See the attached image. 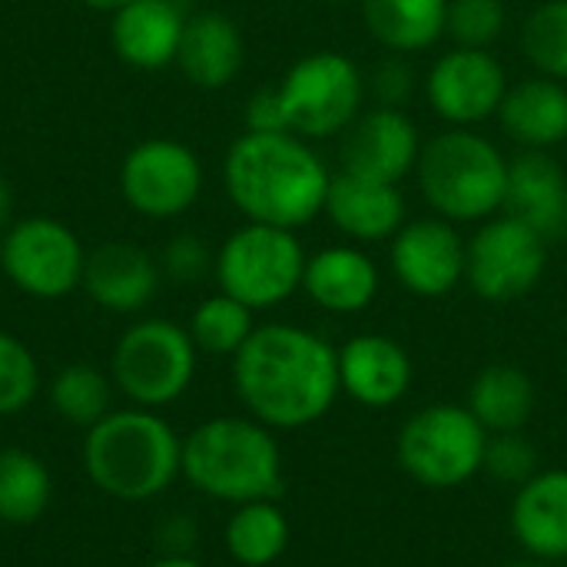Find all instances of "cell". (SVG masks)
Here are the masks:
<instances>
[{
  "mask_svg": "<svg viewBox=\"0 0 567 567\" xmlns=\"http://www.w3.org/2000/svg\"><path fill=\"white\" fill-rule=\"evenodd\" d=\"M548 269V243L515 216L485 219L465 243V282L485 302L525 299Z\"/></svg>",
  "mask_w": 567,
  "mask_h": 567,
  "instance_id": "10",
  "label": "cell"
},
{
  "mask_svg": "<svg viewBox=\"0 0 567 567\" xmlns=\"http://www.w3.org/2000/svg\"><path fill=\"white\" fill-rule=\"evenodd\" d=\"M538 392L525 369L518 365H488L475 375L468 389V412L482 422L488 435L498 432H525L535 412Z\"/></svg>",
  "mask_w": 567,
  "mask_h": 567,
  "instance_id": "26",
  "label": "cell"
},
{
  "mask_svg": "<svg viewBox=\"0 0 567 567\" xmlns=\"http://www.w3.org/2000/svg\"><path fill=\"white\" fill-rule=\"evenodd\" d=\"M415 179L435 216L485 223L505 206L508 156L472 126H449L422 143Z\"/></svg>",
  "mask_w": 567,
  "mask_h": 567,
  "instance_id": "5",
  "label": "cell"
},
{
  "mask_svg": "<svg viewBox=\"0 0 567 567\" xmlns=\"http://www.w3.org/2000/svg\"><path fill=\"white\" fill-rule=\"evenodd\" d=\"M110 17V43L123 63L136 70H163L176 63L189 17L179 0H130Z\"/></svg>",
  "mask_w": 567,
  "mask_h": 567,
  "instance_id": "18",
  "label": "cell"
},
{
  "mask_svg": "<svg viewBox=\"0 0 567 567\" xmlns=\"http://www.w3.org/2000/svg\"><path fill=\"white\" fill-rule=\"evenodd\" d=\"M246 60L243 30L219 10H199L186 17L176 63L183 76L199 90H223L236 80Z\"/></svg>",
  "mask_w": 567,
  "mask_h": 567,
  "instance_id": "22",
  "label": "cell"
},
{
  "mask_svg": "<svg viewBox=\"0 0 567 567\" xmlns=\"http://www.w3.org/2000/svg\"><path fill=\"white\" fill-rule=\"evenodd\" d=\"M289 518L276 505V498L236 505L223 532L229 558L243 567L276 565L289 548Z\"/></svg>",
  "mask_w": 567,
  "mask_h": 567,
  "instance_id": "27",
  "label": "cell"
},
{
  "mask_svg": "<svg viewBox=\"0 0 567 567\" xmlns=\"http://www.w3.org/2000/svg\"><path fill=\"white\" fill-rule=\"evenodd\" d=\"M83 289L100 309L130 316L153 302L159 289V266L140 246L106 243L86 256Z\"/></svg>",
  "mask_w": 567,
  "mask_h": 567,
  "instance_id": "20",
  "label": "cell"
},
{
  "mask_svg": "<svg viewBox=\"0 0 567 567\" xmlns=\"http://www.w3.org/2000/svg\"><path fill=\"white\" fill-rule=\"evenodd\" d=\"M508 23L505 0H449L445 10V37L455 40V47L488 50Z\"/></svg>",
  "mask_w": 567,
  "mask_h": 567,
  "instance_id": "32",
  "label": "cell"
},
{
  "mask_svg": "<svg viewBox=\"0 0 567 567\" xmlns=\"http://www.w3.org/2000/svg\"><path fill=\"white\" fill-rule=\"evenodd\" d=\"M522 50L542 76L567 83V0H545L525 17Z\"/></svg>",
  "mask_w": 567,
  "mask_h": 567,
  "instance_id": "31",
  "label": "cell"
},
{
  "mask_svg": "<svg viewBox=\"0 0 567 567\" xmlns=\"http://www.w3.org/2000/svg\"><path fill=\"white\" fill-rule=\"evenodd\" d=\"M252 332H256L252 309L243 306L239 299L226 296V292L203 299L189 319V336H193L196 349L209 352V355H229L233 359L249 342Z\"/></svg>",
  "mask_w": 567,
  "mask_h": 567,
  "instance_id": "30",
  "label": "cell"
},
{
  "mask_svg": "<svg viewBox=\"0 0 567 567\" xmlns=\"http://www.w3.org/2000/svg\"><path fill=\"white\" fill-rule=\"evenodd\" d=\"M233 385L246 412L269 429L316 425L342 395L339 349L302 326H256L233 355Z\"/></svg>",
  "mask_w": 567,
  "mask_h": 567,
  "instance_id": "1",
  "label": "cell"
},
{
  "mask_svg": "<svg viewBox=\"0 0 567 567\" xmlns=\"http://www.w3.org/2000/svg\"><path fill=\"white\" fill-rule=\"evenodd\" d=\"M243 120H246V133H289L286 110H282V100H279V90L276 86L256 90L246 100Z\"/></svg>",
  "mask_w": 567,
  "mask_h": 567,
  "instance_id": "37",
  "label": "cell"
},
{
  "mask_svg": "<svg viewBox=\"0 0 567 567\" xmlns=\"http://www.w3.org/2000/svg\"><path fill=\"white\" fill-rule=\"evenodd\" d=\"M3 276L30 299H63L83 286L86 252L76 233L47 216H27L7 226L0 239Z\"/></svg>",
  "mask_w": 567,
  "mask_h": 567,
  "instance_id": "11",
  "label": "cell"
},
{
  "mask_svg": "<svg viewBox=\"0 0 567 567\" xmlns=\"http://www.w3.org/2000/svg\"><path fill=\"white\" fill-rule=\"evenodd\" d=\"M40 389L33 352L10 332H0V415L23 412Z\"/></svg>",
  "mask_w": 567,
  "mask_h": 567,
  "instance_id": "33",
  "label": "cell"
},
{
  "mask_svg": "<svg viewBox=\"0 0 567 567\" xmlns=\"http://www.w3.org/2000/svg\"><path fill=\"white\" fill-rule=\"evenodd\" d=\"M488 432L468 405L439 402L415 412L395 439L402 472L435 492L458 488L485 468Z\"/></svg>",
  "mask_w": 567,
  "mask_h": 567,
  "instance_id": "6",
  "label": "cell"
},
{
  "mask_svg": "<svg viewBox=\"0 0 567 567\" xmlns=\"http://www.w3.org/2000/svg\"><path fill=\"white\" fill-rule=\"evenodd\" d=\"M10 216H13V193H10V183L0 176V229H7Z\"/></svg>",
  "mask_w": 567,
  "mask_h": 567,
  "instance_id": "39",
  "label": "cell"
},
{
  "mask_svg": "<svg viewBox=\"0 0 567 567\" xmlns=\"http://www.w3.org/2000/svg\"><path fill=\"white\" fill-rule=\"evenodd\" d=\"M302 292L332 316H355L379 296V266L359 246H329L306 259Z\"/></svg>",
  "mask_w": 567,
  "mask_h": 567,
  "instance_id": "23",
  "label": "cell"
},
{
  "mask_svg": "<svg viewBox=\"0 0 567 567\" xmlns=\"http://www.w3.org/2000/svg\"><path fill=\"white\" fill-rule=\"evenodd\" d=\"M113 379L103 375L96 365H66L50 382V402L66 425L93 429L110 415Z\"/></svg>",
  "mask_w": 567,
  "mask_h": 567,
  "instance_id": "29",
  "label": "cell"
},
{
  "mask_svg": "<svg viewBox=\"0 0 567 567\" xmlns=\"http://www.w3.org/2000/svg\"><path fill=\"white\" fill-rule=\"evenodd\" d=\"M146 567H203L196 558H189V555H163L159 561H153V565Z\"/></svg>",
  "mask_w": 567,
  "mask_h": 567,
  "instance_id": "40",
  "label": "cell"
},
{
  "mask_svg": "<svg viewBox=\"0 0 567 567\" xmlns=\"http://www.w3.org/2000/svg\"><path fill=\"white\" fill-rule=\"evenodd\" d=\"M223 183L246 223L299 229L326 209L332 173L296 133H243L226 153Z\"/></svg>",
  "mask_w": 567,
  "mask_h": 567,
  "instance_id": "2",
  "label": "cell"
},
{
  "mask_svg": "<svg viewBox=\"0 0 567 567\" xmlns=\"http://www.w3.org/2000/svg\"><path fill=\"white\" fill-rule=\"evenodd\" d=\"M183 478L213 502L279 498L282 449L269 425L236 415L209 419L183 439Z\"/></svg>",
  "mask_w": 567,
  "mask_h": 567,
  "instance_id": "4",
  "label": "cell"
},
{
  "mask_svg": "<svg viewBox=\"0 0 567 567\" xmlns=\"http://www.w3.org/2000/svg\"><path fill=\"white\" fill-rule=\"evenodd\" d=\"M369 37L389 53L409 56L445 37L449 0H359Z\"/></svg>",
  "mask_w": 567,
  "mask_h": 567,
  "instance_id": "25",
  "label": "cell"
},
{
  "mask_svg": "<svg viewBox=\"0 0 567 567\" xmlns=\"http://www.w3.org/2000/svg\"><path fill=\"white\" fill-rule=\"evenodd\" d=\"M83 468L113 502H153L183 475V439L153 409L110 412L86 429Z\"/></svg>",
  "mask_w": 567,
  "mask_h": 567,
  "instance_id": "3",
  "label": "cell"
},
{
  "mask_svg": "<svg viewBox=\"0 0 567 567\" xmlns=\"http://www.w3.org/2000/svg\"><path fill=\"white\" fill-rule=\"evenodd\" d=\"M389 243V266L412 296L442 299L465 282V239L455 223L442 216L409 219Z\"/></svg>",
  "mask_w": 567,
  "mask_h": 567,
  "instance_id": "14",
  "label": "cell"
},
{
  "mask_svg": "<svg viewBox=\"0 0 567 567\" xmlns=\"http://www.w3.org/2000/svg\"><path fill=\"white\" fill-rule=\"evenodd\" d=\"M159 538H163V545L169 548V555H186L189 545L196 542V528H193V522H189L186 515H173V518L163 525Z\"/></svg>",
  "mask_w": 567,
  "mask_h": 567,
  "instance_id": "38",
  "label": "cell"
},
{
  "mask_svg": "<svg viewBox=\"0 0 567 567\" xmlns=\"http://www.w3.org/2000/svg\"><path fill=\"white\" fill-rule=\"evenodd\" d=\"M289 133L302 140H329L346 133L365 110V73L339 50L299 56L276 83Z\"/></svg>",
  "mask_w": 567,
  "mask_h": 567,
  "instance_id": "8",
  "label": "cell"
},
{
  "mask_svg": "<svg viewBox=\"0 0 567 567\" xmlns=\"http://www.w3.org/2000/svg\"><path fill=\"white\" fill-rule=\"evenodd\" d=\"M306 249L296 229L246 223L226 236L213 259L219 292L239 299L252 312L276 309L302 289Z\"/></svg>",
  "mask_w": 567,
  "mask_h": 567,
  "instance_id": "7",
  "label": "cell"
},
{
  "mask_svg": "<svg viewBox=\"0 0 567 567\" xmlns=\"http://www.w3.org/2000/svg\"><path fill=\"white\" fill-rule=\"evenodd\" d=\"M83 7H90V10H100V13H113V10H120L123 3H130V0H80Z\"/></svg>",
  "mask_w": 567,
  "mask_h": 567,
  "instance_id": "41",
  "label": "cell"
},
{
  "mask_svg": "<svg viewBox=\"0 0 567 567\" xmlns=\"http://www.w3.org/2000/svg\"><path fill=\"white\" fill-rule=\"evenodd\" d=\"M53 502V478L43 458L27 449L0 452V525L27 528L47 515Z\"/></svg>",
  "mask_w": 567,
  "mask_h": 567,
  "instance_id": "28",
  "label": "cell"
},
{
  "mask_svg": "<svg viewBox=\"0 0 567 567\" xmlns=\"http://www.w3.org/2000/svg\"><path fill=\"white\" fill-rule=\"evenodd\" d=\"M512 535L525 555L538 561L567 558V472L542 468L532 482L515 492L512 502Z\"/></svg>",
  "mask_w": 567,
  "mask_h": 567,
  "instance_id": "21",
  "label": "cell"
},
{
  "mask_svg": "<svg viewBox=\"0 0 567 567\" xmlns=\"http://www.w3.org/2000/svg\"><path fill=\"white\" fill-rule=\"evenodd\" d=\"M322 213L342 236L355 243H382L405 226V196L392 183H375L339 169L332 173Z\"/></svg>",
  "mask_w": 567,
  "mask_h": 567,
  "instance_id": "19",
  "label": "cell"
},
{
  "mask_svg": "<svg viewBox=\"0 0 567 567\" xmlns=\"http://www.w3.org/2000/svg\"><path fill=\"white\" fill-rule=\"evenodd\" d=\"M419 86V76L412 70V63L399 53L379 60L369 76H365V96L375 103V106H392V110H402L412 93Z\"/></svg>",
  "mask_w": 567,
  "mask_h": 567,
  "instance_id": "35",
  "label": "cell"
},
{
  "mask_svg": "<svg viewBox=\"0 0 567 567\" xmlns=\"http://www.w3.org/2000/svg\"><path fill=\"white\" fill-rule=\"evenodd\" d=\"M502 567H548V561H538V558H522V561H508V565H502Z\"/></svg>",
  "mask_w": 567,
  "mask_h": 567,
  "instance_id": "42",
  "label": "cell"
},
{
  "mask_svg": "<svg viewBox=\"0 0 567 567\" xmlns=\"http://www.w3.org/2000/svg\"><path fill=\"white\" fill-rule=\"evenodd\" d=\"M120 193L146 219H176L203 193V163L179 140H143L120 166Z\"/></svg>",
  "mask_w": 567,
  "mask_h": 567,
  "instance_id": "12",
  "label": "cell"
},
{
  "mask_svg": "<svg viewBox=\"0 0 567 567\" xmlns=\"http://www.w3.org/2000/svg\"><path fill=\"white\" fill-rule=\"evenodd\" d=\"M412 379H415L412 355L405 352L402 342H395L389 336H379V332L352 336L339 349L342 395H349L352 402H359L365 409L399 405L409 395Z\"/></svg>",
  "mask_w": 567,
  "mask_h": 567,
  "instance_id": "17",
  "label": "cell"
},
{
  "mask_svg": "<svg viewBox=\"0 0 567 567\" xmlns=\"http://www.w3.org/2000/svg\"><path fill=\"white\" fill-rule=\"evenodd\" d=\"M196 352L189 329L169 319H143L120 336L110 379L136 409L156 412L186 395L196 375Z\"/></svg>",
  "mask_w": 567,
  "mask_h": 567,
  "instance_id": "9",
  "label": "cell"
},
{
  "mask_svg": "<svg viewBox=\"0 0 567 567\" xmlns=\"http://www.w3.org/2000/svg\"><path fill=\"white\" fill-rule=\"evenodd\" d=\"M326 3H349V0H326Z\"/></svg>",
  "mask_w": 567,
  "mask_h": 567,
  "instance_id": "43",
  "label": "cell"
},
{
  "mask_svg": "<svg viewBox=\"0 0 567 567\" xmlns=\"http://www.w3.org/2000/svg\"><path fill=\"white\" fill-rule=\"evenodd\" d=\"M422 153V136L415 120L405 110L372 106L355 116V123L342 133V173L392 183L399 186L409 173H415Z\"/></svg>",
  "mask_w": 567,
  "mask_h": 567,
  "instance_id": "15",
  "label": "cell"
},
{
  "mask_svg": "<svg viewBox=\"0 0 567 567\" xmlns=\"http://www.w3.org/2000/svg\"><path fill=\"white\" fill-rule=\"evenodd\" d=\"M429 106L449 126H478L498 116V106L508 93V73L488 50L452 47L442 53L422 80Z\"/></svg>",
  "mask_w": 567,
  "mask_h": 567,
  "instance_id": "13",
  "label": "cell"
},
{
  "mask_svg": "<svg viewBox=\"0 0 567 567\" xmlns=\"http://www.w3.org/2000/svg\"><path fill=\"white\" fill-rule=\"evenodd\" d=\"M505 216L535 229L548 246L567 239V173L548 150H522L508 159Z\"/></svg>",
  "mask_w": 567,
  "mask_h": 567,
  "instance_id": "16",
  "label": "cell"
},
{
  "mask_svg": "<svg viewBox=\"0 0 567 567\" xmlns=\"http://www.w3.org/2000/svg\"><path fill=\"white\" fill-rule=\"evenodd\" d=\"M495 482L522 488L525 482H532L542 468H538V449L525 439V432H498L488 435V449H485V468Z\"/></svg>",
  "mask_w": 567,
  "mask_h": 567,
  "instance_id": "34",
  "label": "cell"
},
{
  "mask_svg": "<svg viewBox=\"0 0 567 567\" xmlns=\"http://www.w3.org/2000/svg\"><path fill=\"white\" fill-rule=\"evenodd\" d=\"M498 123L522 150H551L565 143L567 83L542 73L518 80L498 106Z\"/></svg>",
  "mask_w": 567,
  "mask_h": 567,
  "instance_id": "24",
  "label": "cell"
},
{
  "mask_svg": "<svg viewBox=\"0 0 567 567\" xmlns=\"http://www.w3.org/2000/svg\"><path fill=\"white\" fill-rule=\"evenodd\" d=\"M213 259H209V249L203 246L199 236L193 233H183L176 236L166 249H163V269L166 276H173L176 282H196L209 272Z\"/></svg>",
  "mask_w": 567,
  "mask_h": 567,
  "instance_id": "36",
  "label": "cell"
}]
</instances>
